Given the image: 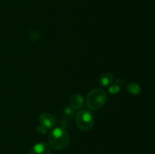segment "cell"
<instances>
[{
    "instance_id": "1",
    "label": "cell",
    "mask_w": 155,
    "mask_h": 154,
    "mask_svg": "<svg viewBox=\"0 0 155 154\" xmlns=\"http://www.w3.org/2000/svg\"><path fill=\"white\" fill-rule=\"evenodd\" d=\"M49 146L57 150L64 149L70 143V136L63 128H56L50 131L48 137Z\"/></svg>"
},
{
    "instance_id": "2",
    "label": "cell",
    "mask_w": 155,
    "mask_h": 154,
    "mask_svg": "<svg viewBox=\"0 0 155 154\" xmlns=\"http://www.w3.org/2000/svg\"><path fill=\"white\" fill-rule=\"evenodd\" d=\"M107 101V94L101 88H95L91 91L86 98L87 107L91 110L101 108Z\"/></svg>"
},
{
    "instance_id": "3",
    "label": "cell",
    "mask_w": 155,
    "mask_h": 154,
    "mask_svg": "<svg viewBox=\"0 0 155 154\" xmlns=\"http://www.w3.org/2000/svg\"><path fill=\"white\" fill-rule=\"evenodd\" d=\"M76 123L81 131H88L92 129L94 125L92 112L89 110H83L79 112L76 116Z\"/></svg>"
},
{
    "instance_id": "4",
    "label": "cell",
    "mask_w": 155,
    "mask_h": 154,
    "mask_svg": "<svg viewBox=\"0 0 155 154\" xmlns=\"http://www.w3.org/2000/svg\"><path fill=\"white\" fill-rule=\"evenodd\" d=\"M39 125H43L45 128H51L54 126L56 123V119L54 116L50 113H43L39 117Z\"/></svg>"
},
{
    "instance_id": "5",
    "label": "cell",
    "mask_w": 155,
    "mask_h": 154,
    "mask_svg": "<svg viewBox=\"0 0 155 154\" xmlns=\"http://www.w3.org/2000/svg\"><path fill=\"white\" fill-rule=\"evenodd\" d=\"M29 154H51V152L49 145L44 142H39L33 146Z\"/></svg>"
},
{
    "instance_id": "6",
    "label": "cell",
    "mask_w": 155,
    "mask_h": 154,
    "mask_svg": "<svg viewBox=\"0 0 155 154\" xmlns=\"http://www.w3.org/2000/svg\"><path fill=\"white\" fill-rule=\"evenodd\" d=\"M70 105L74 110H80L84 106V98L80 94H74L70 98Z\"/></svg>"
},
{
    "instance_id": "7",
    "label": "cell",
    "mask_w": 155,
    "mask_h": 154,
    "mask_svg": "<svg viewBox=\"0 0 155 154\" xmlns=\"http://www.w3.org/2000/svg\"><path fill=\"white\" fill-rule=\"evenodd\" d=\"M112 81H113V75L109 72H105V73L102 74L99 79V82L104 87H107V86L110 85L111 84Z\"/></svg>"
},
{
    "instance_id": "8",
    "label": "cell",
    "mask_w": 155,
    "mask_h": 154,
    "mask_svg": "<svg viewBox=\"0 0 155 154\" xmlns=\"http://www.w3.org/2000/svg\"><path fill=\"white\" fill-rule=\"evenodd\" d=\"M127 89H128L130 93L133 94V95H138L141 91L140 86L135 82L130 83V84L128 85V86H127Z\"/></svg>"
},
{
    "instance_id": "9",
    "label": "cell",
    "mask_w": 155,
    "mask_h": 154,
    "mask_svg": "<svg viewBox=\"0 0 155 154\" xmlns=\"http://www.w3.org/2000/svg\"><path fill=\"white\" fill-rule=\"evenodd\" d=\"M29 36H30V39L33 41H36L40 38V35L38 32L35 31V30H32L29 33Z\"/></svg>"
},
{
    "instance_id": "10",
    "label": "cell",
    "mask_w": 155,
    "mask_h": 154,
    "mask_svg": "<svg viewBox=\"0 0 155 154\" xmlns=\"http://www.w3.org/2000/svg\"><path fill=\"white\" fill-rule=\"evenodd\" d=\"M64 114L67 115V116H73L74 115V110L72 109L71 107H66L64 108Z\"/></svg>"
},
{
    "instance_id": "11",
    "label": "cell",
    "mask_w": 155,
    "mask_h": 154,
    "mask_svg": "<svg viewBox=\"0 0 155 154\" xmlns=\"http://www.w3.org/2000/svg\"><path fill=\"white\" fill-rule=\"evenodd\" d=\"M120 88L119 85H112L111 87L109 88V92L111 94H117L120 91Z\"/></svg>"
},
{
    "instance_id": "12",
    "label": "cell",
    "mask_w": 155,
    "mask_h": 154,
    "mask_svg": "<svg viewBox=\"0 0 155 154\" xmlns=\"http://www.w3.org/2000/svg\"><path fill=\"white\" fill-rule=\"evenodd\" d=\"M37 131L40 134H46L47 131H48V128H45L43 125H39L37 128Z\"/></svg>"
}]
</instances>
